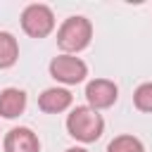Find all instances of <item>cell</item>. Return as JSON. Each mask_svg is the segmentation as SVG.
<instances>
[{
	"mask_svg": "<svg viewBox=\"0 0 152 152\" xmlns=\"http://www.w3.org/2000/svg\"><path fill=\"white\" fill-rule=\"evenodd\" d=\"M66 131L71 138H76L81 142H95L104 131V119L90 104H78L66 116Z\"/></svg>",
	"mask_w": 152,
	"mask_h": 152,
	"instance_id": "cell-1",
	"label": "cell"
},
{
	"mask_svg": "<svg viewBox=\"0 0 152 152\" xmlns=\"http://www.w3.org/2000/svg\"><path fill=\"white\" fill-rule=\"evenodd\" d=\"M90 38H93V24L81 14L64 19L62 26L57 28V45L62 48L64 55H76L86 50L90 45Z\"/></svg>",
	"mask_w": 152,
	"mask_h": 152,
	"instance_id": "cell-2",
	"label": "cell"
},
{
	"mask_svg": "<svg viewBox=\"0 0 152 152\" xmlns=\"http://www.w3.org/2000/svg\"><path fill=\"white\" fill-rule=\"evenodd\" d=\"M21 28L31 38H45L55 28V14H52V10L48 5H43V2L28 5L21 12Z\"/></svg>",
	"mask_w": 152,
	"mask_h": 152,
	"instance_id": "cell-3",
	"label": "cell"
},
{
	"mask_svg": "<svg viewBox=\"0 0 152 152\" xmlns=\"http://www.w3.org/2000/svg\"><path fill=\"white\" fill-rule=\"evenodd\" d=\"M50 76L59 83H66V86H76L81 83L86 76H88V64L76 57V55H57L52 57L50 62Z\"/></svg>",
	"mask_w": 152,
	"mask_h": 152,
	"instance_id": "cell-4",
	"label": "cell"
},
{
	"mask_svg": "<svg viewBox=\"0 0 152 152\" xmlns=\"http://www.w3.org/2000/svg\"><path fill=\"white\" fill-rule=\"evenodd\" d=\"M116 97H119V88L109 78H93L86 86V100L93 109H107L116 102Z\"/></svg>",
	"mask_w": 152,
	"mask_h": 152,
	"instance_id": "cell-5",
	"label": "cell"
},
{
	"mask_svg": "<svg viewBox=\"0 0 152 152\" xmlns=\"http://www.w3.org/2000/svg\"><path fill=\"white\" fill-rule=\"evenodd\" d=\"M2 147H5V152H38L40 150V142H38V135L31 128L17 126V128H12L5 135Z\"/></svg>",
	"mask_w": 152,
	"mask_h": 152,
	"instance_id": "cell-6",
	"label": "cell"
},
{
	"mask_svg": "<svg viewBox=\"0 0 152 152\" xmlns=\"http://www.w3.org/2000/svg\"><path fill=\"white\" fill-rule=\"evenodd\" d=\"M71 100L74 97H71V93L66 88H48V90L40 93L38 107L43 112H48V114H59V112L71 107Z\"/></svg>",
	"mask_w": 152,
	"mask_h": 152,
	"instance_id": "cell-7",
	"label": "cell"
},
{
	"mask_svg": "<svg viewBox=\"0 0 152 152\" xmlns=\"http://www.w3.org/2000/svg\"><path fill=\"white\" fill-rule=\"evenodd\" d=\"M26 109V93L19 88H5L0 93V116L2 119H17Z\"/></svg>",
	"mask_w": 152,
	"mask_h": 152,
	"instance_id": "cell-8",
	"label": "cell"
},
{
	"mask_svg": "<svg viewBox=\"0 0 152 152\" xmlns=\"http://www.w3.org/2000/svg\"><path fill=\"white\" fill-rule=\"evenodd\" d=\"M19 59V43L10 31H0V69H10Z\"/></svg>",
	"mask_w": 152,
	"mask_h": 152,
	"instance_id": "cell-9",
	"label": "cell"
},
{
	"mask_svg": "<svg viewBox=\"0 0 152 152\" xmlns=\"http://www.w3.org/2000/svg\"><path fill=\"white\" fill-rule=\"evenodd\" d=\"M107 152H145V147L135 135H116L107 145Z\"/></svg>",
	"mask_w": 152,
	"mask_h": 152,
	"instance_id": "cell-10",
	"label": "cell"
},
{
	"mask_svg": "<svg viewBox=\"0 0 152 152\" xmlns=\"http://www.w3.org/2000/svg\"><path fill=\"white\" fill-rule=\"evenodd\" d=\"M133 104L140 112H152V81L140 83L133 93Z\"/></svg>",
	"mask_w": 152,
	"mask_h": 152,
	"instance_id": "cell-11",
	"label": "cell"
},
{
	"mask_svg": "<svg viewBox=\"0 0 152 152\" xmlns=\"http://www.w3.org/2000/svg\"><path fill=\"white\" fill-rule=\"evenodd\" d=\"M64 152H88L86 147H69V150H64Z\"/></svg>",
	"mask_w": 152,
	"mask_h": 152,
	"instance_id": "cell-12",
	"label": "cell"
}]
</instances>
